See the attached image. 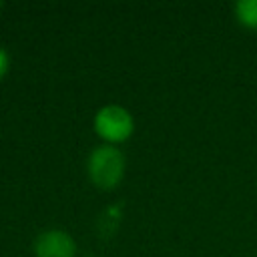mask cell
<instances>
[{
	"mask_svg": "<svg viewBox=\"0 0 257 257\" xmlns=\"http://www.w3.org/2000/svg\"><path fill=\"white\" fill-rule=\"evenodd\" d=\"M86 171L96 187L114 189L124 175V155L114 145H100L90 153Z\"/></svg>",
	"mask_w": 257,
	"mask_h": 257,
	"instance_id": "cell-1",
	"label": "cell"
},
{
	"mask_svg": "<svg viewBox=\"0 0 257 257\" xmlns=\"http://www.w3.org/2000/svg\"><path fill=\"white\" fill-rule=\"evenodd\" d=\"M94 131L106 145H118L133 135L135 120L126 108L118 104H106L94 114Z\"/></svg>",
	"mask_w": 257,
	"mask_h": 257,
	"instance_id": "cell-2",
	"label": "cell"
},
{
	"mask_svg": "<svg viewBox=\"0 0 257 257\" xmlns=\"http://www.w3.org/2000/svg\"><path fill=\"white\" fill-rule=\"evenodd\" d=\"M34 253L36 257H74L76 243L66 231L48 229L36 237Z\"/></svg>",
	"mask_w": 257,
	"mask_h": 257,
	"instance_id": "cell-3",
	"label": "cell"
},
{
	"mask_svg": "<svg viewBox=\"0 0 257 257\" xmlns=\"http://www.w3.org/2000/svg\"><path fill=\"white\" fill-rule=\"evenodd\" d=\"M237 20L247 28H257V0H241L235 4Z\"/></svg>",
	"mask_w": 257,
	"mask_h": 257,
	"instance_id": "cell-4",
	"label": "cell"
},
{
	"mask_svg": "<svg viewBox=\"0 0 257 257\" xmlns=\"http://www.w3.org/2000/svg\"><path fill=\"white\" fill-rule=\"evenodd\" d=\"M8 68H10V56H8V52L0 46V80L6 76Z\"/></svg>",
	"mask_w": 257,
	"mask_h": 257,
	"instance_id": "cell-5",
	"label": "cell"
},
{
	"mask_svg": "<svg viewBox=\"0 0 257 257\" xmlns=\"http://www.w3.org/2000/svg\"><path fill=\"white\" fill-rule=\"evenodd\" d=\"M0 8H2V4H0Z\"/></svg>",
	"mask_w": 257,
	"mask_h": 257,
	"instance_id": "cell-6",
	"label": "cell"
}]
</instances>
